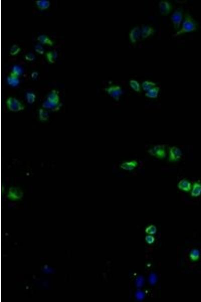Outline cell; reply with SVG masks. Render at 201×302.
Instances as JSON below:
<instances>
[{
	"label": "cell",
	"mask_w": 201,
	"mask_h": 302,
	"mask_svg": "<svg viewBox=\"0 0 201 302\" xmlns=\"http://www.w3.org/2000/svg\"><path fill=\"white\" fill-rule=\"evenodd\" d=\"M20 50H20V47L17 45H16V44L13 45L10 48V54L12 55H15L18 54L19 53V51H20Z\"/></svg>",
	"instance_id": "484cf974"
},
{
	"label": "cell",
	"mask_w": 201,
	"mask_h": 302,
	"mask_svg": "<svg viewBox=\"0 0 201 302\" xmlns=\"http://www.w3.org/2000/svg\"><path fill=\"white\" fill-rule=\"evenodd\" d=\"M35 50L36 52H37L39 54H43L44 53V48L40 44H37L35 46Z\"/></svg>",
	"instance_id": "83f0119b"
},
{
	"label": "cell",
	"mask_w": 201,
	"mask_h": 302,
	"mask_svg": "<svg viewBox=\"0 0 201 302\" xmlns=\"http://www.w3.org/2000/svg\"><path fill=\"white\" fill-rule=\"evenodd\" d=\"M130 85L131 87L133 89L134 91L137 92H139L140 91V85L138 82L137 81H135L134 80H131L130 81Z\"/></svg>",
	"instance_id": "603a6c76"
},
{
	"label": "cell",
	"mask_w": 201,
	"mask_h": 302,
	"mask_svg": "<svg viewBox=\"0 0 201 302\" xmlns=\"http://www.w3.org/2000/svg\"><path fill=\"white\" fill-rule=\"evenodd\" d=\"M61 106L60 103V97L58 92L55 90H53L48 95L46 100L42 104L43 108L50 109L53 111L58 110Z\"/></svg>",
	"instance_id": "6da1fadb"
},
{
	"label": "cell",
	"mask_w": 201,
	"mask_h": 302,
	"mask_svg": "<svg viewBox=\"0 0 201 302\" xmlns=\"http://www.w3.org/2000/svg\"><path fill=\"white\" fill-rule=\"evenodd\" d=\"M159 91V87H155L150 90L149 91H147V93L145 94V96L148 98H156L158 96Z\"/></svg>",
	"instance_id": "e0dca14e"
},
{
	"label": "cell",
	"mask_w": 201,
	"mask_h": 302,
	"mask_svg": "<svg viewBox=\"0 0 201 302\" xmlns=\"http://www.w3.org/2000/svg\"><path fill=\"white\" fill-rule=\"evenodd\" d=\"M156 281V277L154 274H152L149 277V282H150V284L153 285L155 283Z\"/></svg>",
	"instance_id": "f546056e"
},
{
	"label": "cell",
	"mask_w": 201,
	"mask_h": 302,
	"mask_svg": "<svg viewBox=\"0 0 201 302\" xmlns=\"http://www.w3.org/2000/svg\"><path fill=\"white\" fill-rule=\"evenodd\" d=\"M148 152L150 155L155 156L159 159H163L166 157V151L164 145H159L155 146L153 148L150 149L148 151Z\"/></svg>",
	"instance_id": "5b68a950"
},
{
	"label": "cell",
	"mask_w": 201,
	"mask_h": 302,
	"mask_svg": "<svg viewBox=\"0 0 201 302\" xmlns=\"http://www.w3.org/2000/svg\"><path fill=\"white\" fill-rule=\"evenodd\" d=\"M47 58L50 62L54 63L55 60H57V53L56 51L49 52L47 54Z\"/></svg>",
	"instance_id": "44dd1931"
},
{
	"label": "cell",
	"mask_w": 201,
	"mask_h": 302,
	"mask_svg": "<svg viewBox=\"0 0 201 302\" xmlns=\"http://www.w3.org/2000/svg\"><path fill=\"white\" fill-rule=\"evenodd\" d=\"M143 279L142 277H139L136 281V285H137V287H141L142 286L143 284Z\"/></svg>",
	"instance_id": "4dcf8cb0"
},
{
	"label": "cell",
	"mask_w": 201,
	"mask_h": 302,
	"mask_svg": "<svg viewBox=\"0 0 201 302\" xmlns=\"http://www.w3.org/2000/svg\"><path fill=\"white\" fill-rule=\"evenodd\" d=\"M38 76V73L37 72H34L31 74V77L34 80L36 79Z\"/></svg>",
	"instance_id": "836d02e7"
},
{
	"label": "cell",
	"mask_w": 201,
	"mask_h": 302,
	"mask_svg": "<svg viewBox=\"0 0 201 302\" xmlns=\"http://www.w3.org/2000/svg\"><path fill=\"white\" fill-rule=\"evenodd\" d=\"M39 118L41 121H46L48 119L49 117V114L48 112L44 110V109H40L39 111Z\"/></svg>",
	"instance_id": "7402d4cb"
},
{
	"label": "cell",
	"mask_w": 201,
	"mask_h": 302,
	"mask_svg": "<svg viewBox=\"0 0 201 302\" xmlns=\"http://www.w3.org/2000/svg\"><path fill=\"white\" fill-rule=\"evenodd\" d=\"M138 163L136 161H131L129 162H124L121 165L120 167L122 169L126 171L133 170V169L137 166Z\"/></svg>",
	"instance_id": "7c38bea8"
},
{
	"label": "cell",
	"mask_w": 201,
	"mask_h": 302,
	"mask_svg": "<svg viewBox=\"0 0 201 302\" xmlns=\"http://www.w3.org/2000/svg\"><path fill=\"white\" fill-rule=\"evenodd\" d=\"M155 86L156 84L155 83L150 82V81H144L142 83V88H143V90L146 92L149 91L152 88H155Z\"/></svg>",
	"instance_id": "ffe728a7"
},
{
	"label": "cell",
	"mask_w": 201,
	"mask_h": 302,
	"mask_svg": "<svg viewBox=\"0 0 201 302\" xmlns=\"http://www.w3.org/2000/svg\"><path fill=\"white\" fill-rule=\"evenodd\" d=\"M201 194V184L198 182L194 183L192 190L191 196L193 197H198Z\"/></svg>",
	"instance_id": "5bb4252c"
},
{
	"label": "cell",
	"mask_w": 201,
	"mask_h": 302,
	"mask_svg": "<svg viewBox=\"0 0 201 302\" xmlns=\"http://www.w3.org/2000/svg\"><path fill=\"white\" fill-rule=\"evenodd\" d=\"M9 197L11 198H15V199H18L20 198L22 196V193L20 189L16 188H11L9 190Z\"/></svg>",
	"instance_id": "9a60e30c"
},
{
	"label": "cell",
	"mask_w": 201,
	"mask_h": 302,
	"mask_svg": "<svg viewBox=\"0 0 201 302\" xmlns=\"http://www.w3.org/2000/svg\"><path fill=\"white\" fill-rule=\"evenodd\" d=\"M145 239H146L147 242L149 243V244H152L155 241L154 237H152V236H147L146 238H145Z\"/></svg>",
	"instance_id": "1f68e13d"
},
{
	"label": "cell",
	"mask_w": 201,
	"mask_h": 302,
	"mask_svg": "<svg viewBox=\"0 0 201 302\" xmlns=\"http://www.w3.org/2000/svg\"><path fill=\"white\" fill-rule=\"evenodd\" d=\"M159 7L160 12L162 15H167L170 10V3L166 1H162L159 3Z\"/></svg>",
	"instance_id": "30bf717a"
},
{
	"label": "cell",
	"mask_w": 201,
	"mask_h": 302,
	"mask_svg": "<svg viewBox=\"0 0 201 302\" xmlns=\"http://www.w3.org/2000/svg\"><path fill=\"white\" fill-rule=\"evenodd\" d=\"M9 109L13 112H18L24 109V106L21 103L14 97H9L7 100Z\"/></svg>",
	"instance_id": "3957f363"
},
{
	"label": "cell",
	"mask_w": 201,
	"mask_h": 302,
	"mask_svg": "<svg viewBox=\"0 0 201 302\" xmlns=\"http://www.w3.org/2000/svg\"><path fill=\"white\" fill-rule=\"evenodd\" d=\"M36 96L33 93L27 92L26 93V99L29 104H32L35 100Z\"/></svg>",
	"instance_id": "d4e9b609"
},
{
	"label": "cell",
	"mask_w": 201,
	"mask_h": 302,
	"mask_svg": "<svg viewBox=\"0 0 201 302\" xmlns=\"http://www.w3.org/2000/svg\"><path fill=\"white\" fill-rule=\"evenodd\" d=\"M130 39L133 43H135L136 41L141 39V27L137 26L132 29L130 34Z\"/></svg>",
	"instance_id": "ba28073f"
},
{
	"label": "cell",
	"mask_w": 201,
	"mask_h": 302,
	"mask_svg": "<svg viewBox=\"0 0 201 302\" xmlns=\"http://www.w3.org/2000/svg\"><path fill=\"white\" fill-rule=\"evenodd\" d=\"M200 255V252H199L198 250L194 249L192 250L191 253H190V257L191 258V259L194 260V261H196V260H197L199 258Z\"/></svg>",
	"instance_id": "cb8c5ba5"
},
{
	"label": "cell",
	"mask_w": 201,
	"mask_h": 302,
	"mask_svg": "<svg viewBox=\"0 0 201 302\" xmlns=\"http://www.w3.org/2000/svg\"><path fill=\"white\" fill-rule=\"evenodd\" d=\"M178 188L185 192H189L191 189V183L186 179L181 180L177 185Z\"/></svg>",
	"instance_id": "8fae6325"
},
{
	"label": "cell",
	"mask_w": 201,
	"mask_h": 302,
	"mask_svg": "<svg viewBox=\"0 0 201 302\" xmlns=\"http://www.w3.org/2000/svg\"><path fill=\"white\" fill-rule=\"evenodd\" d=\"M36 4L41 10H44L48 8L50 5V2L48 0H38L36 1Z\"/></svg>",
	"instance_id": "2e32d148"
},
{
	"label": "cell",
	"mask_w": 201,
	"mask_h": 302,
	"mask_svg": "<svg viewBox=\"0 0 201 302\" xmlns=\"http://www.w3.org/2000/svg\"><path fill=\"white\" fill-rule=\"evenodd\" d=\"M145 231L147 233H148V234H155L156 231V227H155V226H150L149 227H147L146 230H145Z\"/></svg>",
	"instance_id": "4316f807"
},
{
	"label": "cell",
	"mask_w": 201,
	"mask_h": 302,
	"mask_svg": "<svg viewBox=\"0 0 201 302\" xmlns=\"http://www.w3.org/2000/svg\"><path fill=\"white\" fill-rule=\"evenodd\" d=\"M153 28L148 25L141 26V39H144L149 37L154 33Z\"/></svg>",
	"instance_id": "9c48e42d"
},
{
	"label": "cell",
	"mask_w": 201,
	"mask_h": 302,
	"mask_svg": "<svg viewBox=\"0 0 201 302\" xmlns=\"http://www.w3.org/2000/svg\"><path fill=\"white\" fill-rule=\"evenodd\" d=\"M197 30V25L195 21L191 16L188 14L185 15V20L183 22L182 28L174 35L176 37L185 33Z\"/></svg>",
	"instance_id": "7a4b0ae2"
},
{
	"label": "cell",
	"mask_w": 201,
	"mask_h": 302,
	"mask_svg": "<svg viewBox=\"0 0 201 302\" xmlns=\"http://www.w3.org/2000/svg\"><path fill=\"white\" fill-rule=\"evenodd\" d=\"M12 75L18 77L23 74V69L21 66L19 65H15L12 69Z\"/></svg>",
	"instance_id": "d6986e66"
},
{
	"label": "cell",
	"mask_w": 201,
	"mask_h": 302,
	"mask_svg": "<svg viewBox=\"0 0 201 302\" xmlns=\"http://www.w3.org/2000/svg\"><path fill=\"white\" fill-rule=\"evenodd\" d=\"M25 58L26 60L29 61H33L35 58V57L34 54H33L32 53H29L28 54H27L25 55Z\"/></svg>",
	"instance_id": "f1b7e54d"
},
{
	"label": "cell",
	"mask_w": 201,
	"mask_h": 302,
	"mask_svg": "<svg viewBox=\"0 0 201 302\" xmlns=\"http://www.w3.org/2000/svg\"><path fill=\"white\" fill-rule=\"evenodd\" d=\"M136 297H137L138 299H143V297H144V294H143L142 292H141V291H138V292H137V294H136Z\"/></svg>",
	"instance_id": "d6a6232c"
},
{
	"label": "cell",
	"mask_w": 201,
	"mask_h": 302,
	"mask_svg": "<svg viewBox=\"0 0 201 302\" xmlns=\"http://www.w3.org/2000/svg\"><path fill=\"white\" fill-rule=\"evenodd\" d=\"M171 19L174 26V29L176 30H178L180 28L181 21L183 19V11L180 9H177L175 10V11L171 15Z\"/></svg>",
	"instance_id": "277c9868"
},
{
	"label": "cell",
	"mask_w": 201,
	"mask_h": 302,
	"mask_svg": "<svg viewBox=\"0 0 201 302\" xmlns=\"http://www.w3.org/2000/svg\"><path fill=\"white\" fill-rule=\"evenodd\" d=\"M105 90L111 97L117 101L119 100L120 97L122 94V89L119 86L110 87L106 88Z\"/></svg>",
	"instance_id": "8992f818"
},
{
	"label": "cell",
	"mask_w": 201,
	"mask_h": 302,
	"mask_svg": "<svg viewBox=\"0 0 201 302\" xmlns=\"http://www.w3.org/2000/svg\"><path fill=\"white\" fill-rule=\"evenodd\" d=\"M183 154L178 147L174 146L170 149V162L177 161L181 157Z\"/></svg>",
	"instance_id": "52a82bcc"
},
{
	"label": "cell",
	"mask_w": 201,
	"mask_h": 302,
	"mask_svg": "<svg viewBox=\"0 0 201 302\" xmlns=\"http://www.w3.org/2000/svg\"><path fill=\"white\" fill-rule=\"evenodd\" d=\"M37 40L43 44H49L50 46H53V41L46 35H40L37 38Z\"/></svg>",
	"instance_id": "ac0fdd59"
},
{
	"label": "cell",
	"mask_w": 201,
	"mask_h": 302,
	"mask_svg": "<svg viewBox=\"0 0 201 302\" xmlns=\"http://www.w3.org/2000/svg\"><path fill=\"white\" fill-rule=\"evenodd\" d=\"M7 82L9 85L12 87H16L20 83V80L18 77L11 74L10 76L7 78Z\"/></svg>",
	"instance_id": "4fadbf2b"
}]
</instances>
